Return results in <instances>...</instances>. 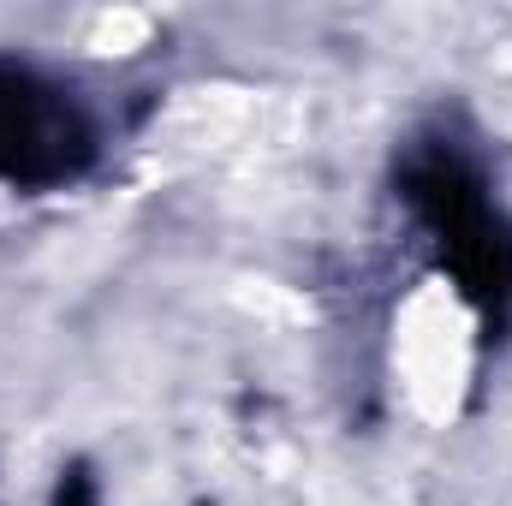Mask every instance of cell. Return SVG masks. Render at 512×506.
<instances>
[{
	"mask_svg": "<svg viewBox=\"0 0 512 506\" xmlns=\"http://www.w3.org/2000/svg\"><path fill=\"white\" fill-rule=\"evenodd\" d=\"M90 149H96L90 120L60 84L0 60V179L12 185L72 179L90 161Z\"/></svg>",
	"mask_w": 512,
	"mask_h": 506,
	"instance_id": "obj_1",
	"label": "cell"
},
{
	"mask_svg": "<svg viewBox=\"0 0 512 506\" xmlns=\"http://www.w3.org/2000/svg\"><path fill=\"white\" fill-rule=\"evenodd\" d=\"M60 506H90V477H84V471H72V477L60 483Z\"/></svg>",
	"mask_w": 512,
	"mask_h": 506,
	"instance_id": "obj_2",
	"label": "cell"
}]
</instances>
